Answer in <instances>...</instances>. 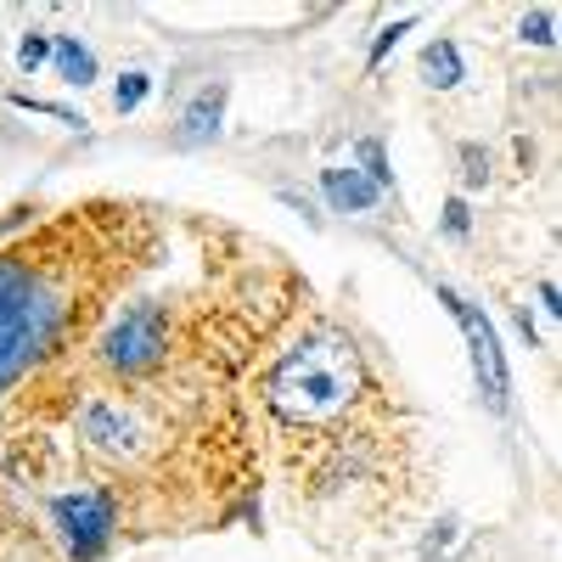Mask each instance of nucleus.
Listing matches in <instances>:
<instances>
[{"label":"nucleus","mask_w":562,"mask_h":562,"mask_svg":"<svg viewBox=\"0 0 562 562\" xmlns=\"http://www.w3.org/2000/svg\"><path fill=\"white\" fill-rule=\"evenodd\" d=\"M518 34H524L529 45H551V40H557V12H546V7H540L535 18H524V23H518Z\"/></svg>","instance_id":"14"},{"label":"nucleus","mask_w":562,"mask_h":562,"mask_svg":"<svg viewBox=\"0 0 562 562\" xmlns=\"http://www.w3.org/2000/svg\"><path fill=\"white\" fill-rule=\"evenodd\" d=\"M57 333V304L45 299V288L12 259H0V389L52 344Z\"/></svg>","instance_id":"2"},{"label":"nucleus","mask_w":562,"mask_h":562,"mask_svg":"<svg viewBox=\"0 0 562 562\" xmlns=\"http://www.w3.org/2000/svg\"><path fill=\"white\" fill-rule=\"evenodd\" d=\"M540 304H546L551 315H562V299H557V281H540Z\"/></svg>","instance_id":"20"},{"label":"nucleus","mask_w":562,"mask_h":562,"mask_svg":"<svg viewBox=\"0 0 562 562\" xmlns=\"http://www.w3.org/2000/svg\"><path fill=\"white\" fill-rule=\"evenodd\" d=\"M52 518L63 529V546L79 562H97L102 546L113 540V501L102 490H79V495H57L52 501Z\"/></svg>","instance_id":"5"},{"label":"nucleus","mask_w":562,"mask_h":562,"mask_svg":"<svg viewBox=\"0 0 562 562\" xmlns=\"http://www.w3.org/2000/svg\"><path fill=\"white\" fill-rule=\"evenodd\" d=\"M360 175L378 186V192H383V186H394V169L383 158V140H360Z\"/></svg>","instance_id":"12"},{"label":"nucleus","mask_w":562,"mask_h":562,"mask_svg":"<svg viewBox=\"0 0 562 562\" xmlns=\"http://www.w3.org/2000/svg\"><path fill=\"white\" fill-rule=\"evenodd\" d=\"M18 108H29V113H52V119H63V124H85L74 108H57V102H40V97H12Z\"/></svg>","instance_id":"17"},{"label":"nucleus","mask_w":562,"mask_h":562,"mask_svg":"<svg viewBox=\"0 0 562 562\" xmlns=\"http://www.w3.org/2000/svg\"><path fill=\"white\" fill-rule=\"evenodd\" d=\"M467 225H473V214H467L461 198H450V203H445V231H450V237H467Z\"/></svg>","instance_id":"19"},{"label":"nucleus","mask_w":562,"mask_h":562,"mask_svg":"<svg viewBox=\"0 0 562 562\" xmlns=\"http://www.w3.org/2000/svg\"><path fill=\"white\" fill-rule=\"evenodd\" d=\"M450 540H456V518H445V524H439V535H428V546H422V562L445 557V551H450Z\"/></svg>","instance_id":"18"},{"label":"nucleus","mask_w":562,"mask_h":562,"mask_svg":"<svg viewBox=\"0 0 562 562\" xmlns=\"http://www.w3.org/2000/svg\"><path fill=\"white\" fill-rule=\"evenodd\" d=\"M147 90H153L147 74H124V79L113 85V108H119V113H135L140 102H147Z\"/></svg>","instance_id":"13"},{"label":"nucleus","mask_w":562,"mask_h":562,"mask_svg":"<svg viewBox=\"0 0 562 562\" xmlns=\"http://www.w3.org/2000/svg\"><path fill=\"white\" fill-rule=\"evenodd\" d=\"M52 63H57V74H63V85H90L97 79V57H90V45H79L74 34H52Z\"/></svg>","instance_id":"9"},{"label":"nucleus","mask_w":562,"mask_h":562,"mask_svg":"<svg viewBox=\"0 0 562 562\" xmlns=\"http://www.w3.org/2000/svg\"><path fill=\"white\" fill-rule=\"evenodd\" d=\"M270 405L281 416H293V422H321V416H333L355 400L360 389V360L349 344L338 338H310L299 344L293 355H281L276 371H270Z\"/></svg>","instance_id":"1"},{"label":"nucleus","mask_w":562,"mask_h":562,"mask_svg":"<svg viewBox=\"0 0 562 562\" xmlns=\"http://www.w3.org/2000/svg\"><path fill=\"white\" fill-rule=\"evenodd\" d=\"M422 79H428L434 90L461 85V52L450 40H428V45H422Z\"/></svg>","instance_id":"10"},{"label":"nucleus","mask_w":562,"mask_h":562,"mask_svg":"<svg viewBox=\"0 0 562 562\" xmlns=\"http://www.w3.org/2000/svg\"><path fill=\"white\" fill-rule=\"evenodd\" d=\"M45 63H52V34H45V29H29L23 45H18V68H23V74H40Z\"/></svg>","instance_id":"11"},{"label":"nucleus","mask_w":562,"mask_h":562,"mask_svg":"<svg viewBox=\"0 0 562 562\" xmlns=\"http://www.w3.org/2000/svg\"><path fill=\"white\" fill-rule=\"evenodd\" d=\"M321 192H326V203L344 209V214H349V209H371V203L383 198L360 169H326V175H321Z\"/></svg>","instance_id":"7"},{"label":"nucleus","mask_w":562,"mask_h":562,"mask_svg":"<svg viewBox=\"0 0 562 562\" xmlns=\"http://www.w3.org/2000/svg\"><path fill=\"white\" fill-rule=\"evenodd\" d=\"M411 23H416V18H400V23H389V29L378 34V45H371V68H378V63L394 52V45H400V34H411Z\"/></svg>","instance_id":"15"},{"label":"nucleus","mask_w":562,"mask_h":562,"mask_svg":"<svg viewBox=\"0 0 562 562\" xmlns=\"http://www.w3.org/2000/svg\"><path fill=\"white\" fill-rule=\"evenodd\" d=\"M79 434L97 445V450L124 456V450L135 445V416H130L124 405H113V400H85V411H79Z\"/></svg>","instance_id":"6"},{"label":"nucleus","mask_w":562,"mask_h":562,"mask_svg":"<svg viewBox=\"0 0 562 562\" xmlns=\"http://www.w3.org/2000/svg\"><path fill=\"white\" fill-rule=\"evenodd\" d=\"M164 344H169V321H164V304H135L124 310V321L108 333L102 355L113 371H147L164 360Z\"/></svg>","instance_id":"4"},{"label":"nucleus","mask_w":562,"mask_h":562,"mask_svg":"<svg viewBox=\"0 0 562 562\" xmlns=\"http://www.w3.org/2000/svg\"><path fill=\"white\" fill-rule=\"evenodd\" d=\"M220 113H225V85H209L203 97L186 108V119H180V140H186V147H198V140L220 135Z\"/></svg>","instance_id":"8"},{"label":"nucleus","mask_w":562,"mask_h":562,"mask_svg":"<svg viewBox=\"0 0 562 562\" xmlns=\"http://www.w3.org/2000/svg\"><path fill=\"white\" fill-rule=\"evenodd\" d=\"M439 299L450 304V315H456V326H461V338H467V355H473V378H479L490 411H506V405H512V371H506V349H501V338H495L490 315H484L479 304L456 299L450 288H439Z\"/></svg>","instance_id":"3"},{"label":"nucleus","mask_w":562,"mask_h":562,"mask_svg":"<svg viewBox=\"0 0 562 562\" xmlns=\"http://www.w3.org/2000/svg\"><path fill=\"white\" fill-rule=\"evenodd\" d=\"M461 180H467V186H484V180H490V158H484L479 147H461Z\"/></svg>","instance_id":"16"}]
</instances>
